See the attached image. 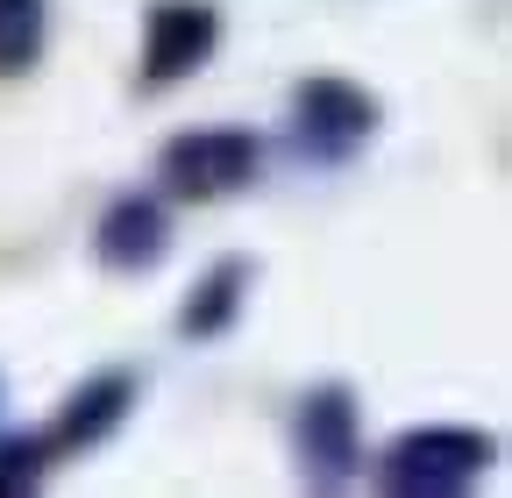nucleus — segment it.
Wrapping results in <instances>:
<instances>
[{
	"label": "nucleus",
	"instance_id": "nucleus-1",
	"mask_svg": "<svg viewBox=\"0 0 512 498\" xmlns=\"http://www.w3.org/2000/svg\"><path fill=\"white\" fill-rule=\"evenodd\" d=\"M484 463V434H420V442L392 449V484L399 491H441V484H463Z\"/></svg>",
	"mask_w": 512,
	"mask_h": 498
},
{
	"label": "nucleus",
	"instance_id": "nucleus-2",
	"mask_svg": "<svg viewBox=\"0 0 512 498\" xmlns=\"http://www.w3.org/2000/svg\"><path fill=\"white\" fill-rule=\"evenodd\" d=\"M249 164H256V150L242 136H200V143H178L171 150V171H178L185 193H221V185L249 178Z\"/></svg>",
	"mask_w": 512,
	"mask_h": 498
},
{
	"label": "nucleus",
	"instance_id": "nucleus-3",
	"mask_svg": "<svg viewBox=\"0 0 512 498\" xmlns=\"http://www.w3.org/2000/svg\"><path fill=\"white\" fill-rule=\"evenodd\" d=\"M214 43V15L207 8H164L150 22V72L157 79H178L185 65H200Z\"/></svg>",
	"mask_w": 512,
	"mask_h": 498
},
{
	"label": "nucleus",
	"instance_id": "nucleus-4",
	"mask_svg": "<svg viewBox=\"0 0 512 498\" xmlns=\"http://www.w3.org/2000/svg\"><path fill=\"white\" fill-rule=\"evenodd\" d=\"M43 43V0H0V72H22Z\"/></svg>",
	"mask_w": 512,
	"mask_h": 498
},
{
	"label": "nucleus",
	"instance_id": "nucleus-5",
	"mask_svg": "<svg viewBox=\"0 0 512 498\" xmlns=\"http://www.w3.org/2000/svg\"><path fill=\"white\" fill-rule=\"evenodd\" d=\"M107 257H114V264H128V257L150 264V257H157V214H150V207H121V214L107 221Z\"/></svg>",
	"mask_w": 512,
	"mask_h": 498
},
{
	"label": "nucleus",
	"instance_id": "nucleus-6",
	"mask_svg": "<svg viewBox=\"0 0 512 498\" xmlns=\"http://www.w3.org/2000/svg\"><path fill=\"white\" fill-rule=\"evenodd\" d=\"M342 399H320L313 413H306V442L320 449V456H328V470H342Z\"/></svg>",
	"mask_w": 512,
	"mask_h": 498
}]
</instances>
